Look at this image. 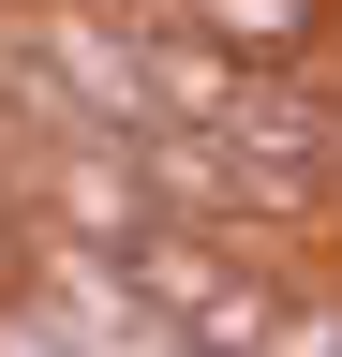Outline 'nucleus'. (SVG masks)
I'll return each instance as SVG.
<instances>
[{
  "instance_id": "1",
  "label": "nucleus",
  "mask_w": 342,
  "mask_h": 357,
  "mask_svg": "<svg viewBox=\"0 0 342 357\" xmlns=\"http://www.w3.org/2000/svg\"><path fill=\"white\" fill-rule=\"evenodd\" d=\"M119 283H134V312L164 328V357H268L283 312H297V283L268 268V238H208V223H164Z\"/></svg>"
},
{
  "instance_id": "2",
  "label": "nucleus",
  "mask_w": 342,
  "mask_h": 357,
  "mask_svg": "<svg viewBox=\"0 0 342 357\" xmlns=\"http://www.w3.org/2000/svg\"><path fill=\"white\" fill-rule=\"evenodd\" d=\"M15 178H30V223H45V253H90V268H134L164 223H179V208L149 194L134 134H90V119H75V134H15Z\"/></svg>"
},
{
  "instance_id": "3",
  "label": "nucleus",
  "mask_w": 342,
  "mask_h": 357,
  "mask_svg": "<svg viewBox=\"0 0 342 357\" xmlns=\"http://www.w3.org/2000/svg\"><path fill=\"white\" fill-rule=\"evenodd\" d=\"M149 30H179L194 60H238V75H327L342 60V0H149Z\"/></svg>"
},
{
  "instance_id": "4",
  "label": "nucleus",
  "mask_w": 342,
  "mask_h": 357,
  "mask_svg": "<svg viewBox=\"0 0 342 357\" xmlns=\"http://www.w3.org/2000/svg\"><path fill=\"white\" fill-rule=\"evenodd\" d=\"M268 357H342V298L297 283V312H283V342H268Z\"/></svg>"
},
{
  "instance_id": "5",
  "label": "nucleus",
  "mask_w": 342,
  "mask_h": 357,
  "mask_svg": "<svg viewBox=\"0 0 342 357\" xmlns=\"http://www.w3.org/2000/svg\"><path fill=\"white\" fill-rule=\"evenodd\" d=\"M104 15H149V0H104Z\"/></svg>"
}]
</instances>
